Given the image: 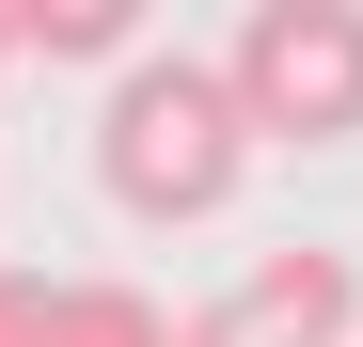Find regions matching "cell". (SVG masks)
Returning <instances> with one entry per match:
<instances>
[{
    "label": "cell",
    "instance_id": "cell-2",
    "mask_svg": "<svg viewBox=\"0 0 363 347\" xmlns=\"http://www.w3.org/2000/svg\"><path fill=\"white\" fill-rule=\"evenodd\" d=\"M221 95L253 142H347L363 127V0H253L221 47Z\"/></svg>",
    "mask_w": 363,
    "mask_h": 347
},
{
    "label": "cell",
    "instance_id": "cell-1",
    "mask_svg": "<svg viewBox=\"0 0 363 347\" xmlns=\"http://www.w3.org/2000/svg\"><path fill=\"white\" fill-rule=\"evenodd\" d=\"M237 174H253V127H237L221 64H190V47H127L95 95V190L127 221H221Z\"/></svg>",
    "mask_w": 363,
    "mask_h": 347
},
{
    "label": "cell",
    "instance_id": "cell-3",
    "mask_svg": "<svg viewBox=\"0 0 363 347\" xmlns=\"http://www.w3.org/2000/svg\"><path fill=\"white\" fill-rule=\"evenodd\" d=\"M347 331H363L347 253H253V268L190 316V347H347Z\"/></svg>",
    "mask_w": 363,
    "mask_h": 347
},
{
    "label": "cell",
    "instance_id": "cell-7",
    "mask_svg": "<svg viewBox=\"0 0 363 347\" xmlns=\"http://www.w3.org/2000/svg\"><path fill=\"white\" fill-rule=\"evenodd\" d=\"M0 64H16V16H0Z\"/></svg>",
    "mask_w": 363,
    "mask_h": 347
},
{
    "label": "cell",
    "instance_id": "cell-4",
    "mask_svg": "<svg viewBox=\"0 0 363 347\" xmlns=\"http://www.w3.org/2000/svg\"><path fill=\"white\" fill-rule=\"evenodd\" d=\"M48 347H190V316H158L143 284H48Z\"/></svg>",
    "mask_w": 363,
    "mask_h": 347
},
{
    "label": "cell",
    "instance_id": "cell-5",
    "mask_svg": "<svg viewBox=\"0 0 363 347\" xmlns=\"http://www.w3.org/2000/svg\"><path fill=\"white\" fill-rule=\"evenodd\" d=\"M0 16H16V47H48V64H127V0H0Z\"/></svg>",
    "mask_w": 363,
    "mask_h": 347
},
{
    "label": "cell",
    "instance_id": "cell-6",
    "mask_svg": "<svg viewBox=\"0 0 363 347\" xmlns=\"http://www.w3.org/2000/svg\"><path fill=\"white\" fill-rule=\"evenodd\" d=\"M0 347H48V284L32 268H0Z\"/></svg>",
    "mask_w": 363,
    "mask_h": 347
}]
</instances>
